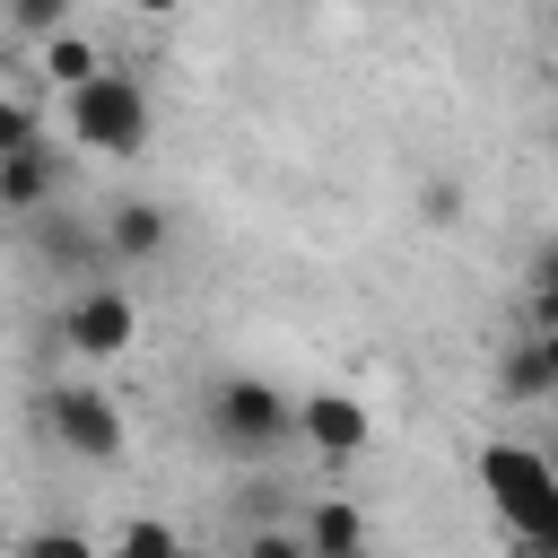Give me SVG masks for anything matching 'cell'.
<instances>
[{"mask_svg":"<svg viewBox=\"0 0 558 558\" xmlns=\"http://www.w3.org/2000/svg\"><path fill=\"white\" fill-rule=\"evenodd\" d=\"M157 131V105L131 70H96L87 87H70V140L87 157H140Z\"/></svg>","mask_w":558,"mask_h":558,"instance_id":"obj_1","label":"cell"},{"mask_svg":"<svg viewBox=\"0 0 558 558\" xmlns=\"http://www.w3.org/2000/svg\"><path fill=\"white\" fill-rule=\"evenodd\" d=\"M201 418H209V436H218L227 453H244V462H262V453H279V445L296 436L279 384H262V375H227V384H209Z\"/></svg>","mask_w":558,"mask_h":558,"instance_id":"obj_2","label":"cell"},{"mask_svg":"<svg viewBox=\"0 0 558 558\" xmlns=\"http://www.w3.org/2000/svg\"><path fill=\"white\" fill-rule=\"evenodd\" d=\"M480 480H488L497 514L514 523V541H558V480H549V462L532 445H488Z\"/></svg>","mask_w":558,"mask_h":558,"instance_id":"obj_3","label":"cell"},{"mask_svg":"<svg viewBox=\"0 0 558 558\" xmlns=\"http://www.w3.org/2000/svg\"><path fill=\"white\" fill-rule=\"evenodd\" d=\"M44 427H52V445L78 453V462H113V453H122V410H113V392H96V384H61V392L44 401Z\"/></svg>","mask_w":558,"mask_h":558,"instance_id":"obj_4","label":"cell"},{"mask_svg":"<svg viewBox=\"0 0 558 558\" xmlns=\"http://www.w3.org/2000/svg\"><path fill=\"white\" fill-rule=\"evenodd\" d=\"M61 340L78 349V357H122L131 340H140V305L122 296V288H87V296H70V314H61Z\"/></svg>","mask_w":558,"mask_h":558,"instance_id":"obj_5","label":"cell"},{"mask_svg":"<svg viewBox=\"0 0 558 558\" xmlns=\"http://www.w3.org/2000/svg\"><path fill=\"white\" fill-rule=\"evenodd\" d=\"M288 418H296V436H305L314 453H331V462L366 453V436H375V418H366L357 392H305V401H288Z\"/></svg>","mask_w":558,"mask_h":558,"instance_id":"obj_6","label":"cell"},{"mask_svg":"<svg viewBox=\"0 0 558 558\" xmlns=\"http://www.w3.org/2000/svg\"><path fill=\"white\" fill-rule=\"evenodd\" d=\"M497 392H506V401H549V392H558V331H523V340L497 357Z\"/></svg>","mask_w":558,"mask_h":558,"instance_id":"obj_7","label":"cell"},{"mask_svg":"<svg viewBox=\"0 0 558 558\" xmlns=\"http://www.w3.org/2000/svg\"><path fill=\"white\" fill-rule=\"evenodd\" d=\"M166 235H174V218H166L157 201H113V209H105V253H113V262H157Z\"/></svg>","mask_w":558,"mask_h":558,"instance_id":"obj_8","label":"cell"},{"mask_svg":"<svg viewBox=\"0 0 558 558\" xmlns=\"http://www.w3.org/2000/svg\"><path fill=\"white\" fill-rule=\"evenodd\" d=\"M52 192H61V157H52V148L0 157V209H9V218H35V209H44Z\"/></svg>","mask_w":558,"mask_h":558,"instance_id":"obj_9","label":"cell"},{"mask_svg":"<svg viewBox=\"0 0 558 558\" xmlns=\"http://www.w3.org/2000/svg\"><path fill=\"white\" fill-rule=\"evenodd\" d=\"M305 558H366V514L349 506V497H314V514H305Z\"/></svg>","mask_w":558,"mask_h":558,"instance_id":"obj_10","label":"cell"},{"mask_svg":"<svg viewBox=\"0 0 558 558\" xmlns=\"http://www.w3.org/2000/svg\"><path fill=\"white\" fill-rule=\"evenodd\" d=\"M44 70H52V87H61V96H70V87H87V78H96V70H105V52H96V44H87V35H78V26H61V35H52V44H44Z\"/></svg>","mask_w":558,"mask_h":558,"instance_id":"obj_11","label":"cell"},{"mask_svg":"<svg viewBox=\"0 0 558 558\" xmlns=\"http://www.w3.org/2000/svg\"><path fill=\"white\" fill-rule=\"evenodd\" d=\"M96 558H174V523H157V514H131Z\"/></svg>","mask_w":558,"mask_h":558,"instance_id":"obj_12","label":"cell"},{"mask_svg":"<svg viewBox=\"0 0 558 558\" xmlns=\"http://www.w3.org/2000/svg\"><path fill=\"white\" fill-rule=\"evenodd\" d=\"M17 558H96V541L70 532V523H35V532L17 541Z\"/></svg>","mask_w":558,"mask_h":558,"instance_id":"obj_13","label":"cell"},{"mask_svg":"<svg viewBox=\"0 0 558 558\" xmlns=\"http://www.w3.org/2000/svg\"><path fill=\"white\" fill-rule=\"evenodd\" d=\"M26 148H44V122L17 96H0V157H26Z\"/></svg>","mask_w":558,"mask_h":558,"instance_id":"obj_14","label":"cell"},{"mask_svg":"<svg viewBox=\"0 0 558 558\" xmlns=\"http://www.w3.org/2000/svg\"><path fill=\"white\" fill-rule=\"evenodd\" d=\"M17 26H26L35 44H52V35L70 26V9H61V0H17Z\"/></svg>","mask_w":558,"mask_h":558,"instance_id":"obj_15","label":"cell"},{"mask_svg":"<svg viewBox=\"0 0 558 558\" xmlns=\"http://www.w3.org/2000/svg\"><path fill=\"white\" fill-rule=\"evenodd\" d=\"M418 218H427V227H453V218H462V192H453V183H427V192H418Z\"/></svg>","mask_w":558,"mask_h":558,"instance_id":"obj_16","label":"cell"},{"mask_svg":"<svg viewBox=\"0 0 558 558\" xmlns=\"http://www.w3.org/2000/svg\"><path fill=\"white\" fill-rule=\"evenodd\" d=\"M244 558H305V541H296V532H279V523H262V532L244 541Z\"/></svg>","mask_w":558,"mask_h":558,"instance_id":"obj_17","label":"cell"},{"mask_svg":"<svg viewBox=\"0 0 558 558\" xmlns=\"http://www.w3.org/2000/svg\"><path fill=\"white\" fill-rule=\"evenodd\" d=\"M514 558H558V541H514Z\"/></svg>","mask_w":558,"mask_h":558,"instance_id":"obj_18","label":"cell"},{"mask_svg":"<svg viewBox=\"0 0 558 558\" xmlns=\"http://www.w3.org/2000/svg\"><path fill=\"white\" fill-rule=\"evenodd\" d=\"M174 558H209V549H192V541H174Z\"/></svg>","mask_w":558,"mask_h":558,"instance_id":"obj_19","label":"cell"}]
</instances>
